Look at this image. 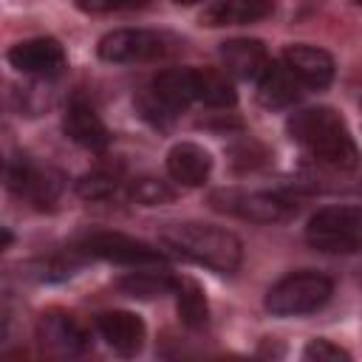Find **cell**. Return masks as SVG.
<instances>
[{"instance_id": "10", "label": "cell", "mask_w": 362, "mask_h": 362, "mask_svg": "<svg viewBox=\"0 0 362 362\" xmlns=\"http://www.w3.org/2000/svg\"><path fill=\"white\" fill-rule=\"evenodd\" d=\"M96 331L119 356H136L147 337L141 317H136L133 311H119V308L102 311L96 317Z\"/></svg>"}, {"instance_id": "28", "label": "cell", "mask_w": 362, "mask_h": 362, "mask_svg": "<svg viewBox=\"0 0 362 362\" xmlns=\"http://www.w3.org/2000/svg\"><path fill=\"white\" fill-rule=\"evenodd\" d=\"M79 11L88 14H107V11H122V8H136L144 6L147 0H74Z\"/></svg>"}, {"instance_id": "29", "label": "cell", "mask_w": 362, "mask_h": 362, "mask_svg": "<svg viewBox=\"0 0 362 362\" xmlns=\"http://www.w3.org/2000/svg\"><path fill=\"white\" fill-rule=\"evenodd\" d=\"M11 240H14V238H11V232L3 226V243H0V249H8V246H11Z\"/></svg>"}, {"instance_id": "3", "label": "cell", "mask_w": 362, "mask_h": 362, "mask_svg": "<svg viewBox=\"0 0 362 362\" xmlns=\"http://www.w3.org/2000/svg\"><path fill=\"white\" fill-rule=\"evenodd\" d=\"M305 238L314 249L328 255L362 252V206L337 204L317 209L308 218Z\"/></svg>"}, {"instance_id": "18", "label": "cell", "mask_w": 362, "mask_h": 362, "mask_svg": "<svg viewBox=\"0 0 362 362\" xmlns=\"http://www.w3.org/2000/svg\"><path fill=\"white\" fill-rule=\"evenodd\" d=\"M150 90L173 113H181L195 102V71L192 68H167L153 79Z\"/></svg>"}, {"instance_id": "30", "label": "cell", "mask_w": 362, "mask_h": 362, "mask_svg": "<svg viewBox=\"0 0 362 362\" xmlns=\"http://www.w3.org/2000/svg\"><path fill=\"white\" fill-rule=\"evenodd\" d=\"M173 3H178V6H195V3H201V0H173Z\"/></svg>"}, {"instance_id": "12", "label": "cell", "mask_w": 362, "mask_h": 362, "mask_svg": "<svg viewBox=\"0 0 362 362\" xmlns=\"http://www.w3.org/2000/svg\"><path fill=\"white\" fill-rule=\"evenodd\" d=\"M62 130L65 136L88 150H105L110 144V133L102 122V116L85 102V99H71L65 113H62Z\"/></svg>"}, {"instance_id": "22", "label": "cell", "mask_w": 362, "mask_h": 362, "mask_svg": "<svg viewBox=\"0 0 362 362\" xmlns=\"http://www.w3.org/2000/svg\"><path fill=\"white\" fill-rule=\"evenodd\" d=\"M116 187H119V173L110 167H96L76 178V195L85 201H105L116 192Z\"/></svg>"}, {"instance_id": "8", "label": "cell", "mask_w": 362, "mask_h": 362, "mask_svg": "<svg viewBox=\"0 0 362 362\" xmlns=\"http://www.w3.org/2000/svg\"><path fill=\"white\" fill-rule=\"evenodd\" d=\"M212 206L229 215H238L252 223H277L286 221L294 212V204H288L283 195L274 192H238V189H218L212 192Z\"/></svg>"}, {"instance_id": "17", "label": "cell", "mask_w": 362, "mask_h": 362, "mask_svg": "<svg viewBox=\"0 0 362 362\" xmlns=\"http://www.w3.org/2000/svg\"><path fill=\"white\" fill-rule=\"evenodd\" d=\"M300 96V79L286 68V62H269V68L263 71V76L257 79V99L263 107H272V110H280V107H288L294 105Z\"/></svg>"}, {"instance_id": "13", "label": "cell", "mask_w": 362, "mask_h": 362, "mask_svg": "<svg viewBox=\"0 0 362 362\" xmlns=\"http://www.w3.org/2000/svg\"><path fill=\"white\" fill-rule=\"evenodd\" d=\"M37 337H40L42 348H48L54 354H79L88 345V331L79 325L76 317H71L65 311L42 314L40 325H37Z\"/></svg>"}, {"instance_id": "26", "label": "cell", "mask_w": 362, "mask_h": 362, "mask_svg": "<svg viewBox=\"0 0 362 362\" xmlns=\"http://www.w3.org/2000/svg\"><path fill=\"white\" fill-rule=\"evenodd\" d=\"M303 356L311 359V362H348L351 354L339 345H334L331 339H311L305 348H303Z\"/></svg>"}, {"instance_id": "31", "label": "cell", "mask_w": 362, "mask_h": 362, "mask_svg": "<svg viewBox=\"0 0 362 362\" xmlns=\"http://www.w3.org/2000/svg\"><path fill=\"white\" fill-rule=\"evenodd\" d=\"M359 280H362V269H359Z\"/></svg>"}, {"instance_id": "5", "label": "cell", "mask_w": 362, "mask_h": 362, "mask_svg": "<svg viewBox=\"0 0 362 362\" xmlns=\"http://www.w3.org/2000/svg\"><path fill=\"white\" fill-rule=\"evenodd\" d=\"M175 48V40L167 31H153V28H116L107 31L99 45L96 54L105 62H147V59H158L167 57Z\"/></svg>"}, {"instance_id": "27", "label": "cell", "mask_w": 362, "mask_h": 362, "mask_svg": "<svg viewBox=\"0 0 362 362\" xmlns=\"http://www.w3.org/2000/svg\"><path fill=\"white\" fill-rule=\"evenodd\" d=\"M229 156H232V164L240 167V170H252V167H257L269 158V153L257 141H240V144L229 147Z\"/></svg>"}, {"instance_id": "19", "label": "cell", "mask_w": 362, "mask_h": 362, "mask_svg": "<svg viewBox=\"0 0 362 362\" xmlns=\"http://www.w3.org/2000/svg\"><path fill=\"white\" fill-rule=\"evenodd\" d=\"M195 71V102L209 107H232L238 102L235 85L218 68H192Z\"/></svg>"}, {"instance_id": "24", "label": "cell", "mask_w": 362, "mask_h": 362, "mask_svg": "<svg viewBox=\"0 0 362 362\" xmlns=\"http://www.w3.org/2000/svg\"><path fill=\"white\" fill-rule=\"evenodd\" d=\"M127 195H130V201H136L141 206H161V204H170L175 198V189L167 181H161V178L141 175V178L130 181Z\"/></svg>"}, {"instance_id": "23", "label": "cell", "mask_w": 362, "mask_h": 362, "mask_svg": "<svg viewBox=\"0 0 362 362\" xmlns=\"http://www.w3.org/2000/svg\"><path fill=\"white\" fill-rule=\"evenodd\" d=\"M79 269V260L74 255H54V257H40L34 263H28V277L40 280V283H57V280H68L74 277Z\"/></svg>"}, {"instance_id": "4", "label": "cell", "mask_w": 362, "mask_h": 362, "mask_svg": "<svg viewBox=\"0 0 362 362\" xmlns=\"http://www.w3.org/2000/svg\"><path fill=\"white\" fill-rule=\"evenodd\" d=\"M334 294V283L320 272H294L277 280L266 294V308L274 317H303L320 311Z\"/></svg>"}, {"instance_id": "25", "label": "cell", "mask_w": 362, "mask_h": 362, "mask_svg": "<svg viewBox=\"0 0 362 362\" xmlns=\"http://www.w3.org/2000/svg\"><path fill=\"white\" fill-rule=\"evenodd\" d=\"M17 107H20V113H25V116H40L45 107H51V90H48L45 79L20 88V90H17Z\"/></svg>"}, {"instance_id": "32", "label": "cell", "mask_w": 362, "mask_h": 362, "mask_svg": "<svg viewBox=\"0 0 362 362\" xmlns=\"http://www.w3.org/2000/svg\"><path fill=\"white\" fill-rule=\"evenodd\" d=\"M356 3H359V6H362V0H356Z\"/></svg>"}, {"instance_id": "9", "label": "cell", "mask_w": 362, "mask_h": 362, "mask_svg": "<svg viewBox=\"0 0 362 362\" xmlns=\"http://www.w3.org/2000/svg\"><path fill=\"white\" fill-rule=\"evenodd\" d=\"M6 59H8V65L14 71L28 74V76H37V79H54L68 65L65 48L54 37H31V40H23V42H17V45L8 48Z\"/></svg>"}, {"instance_id": "14", "label": "cell", "mask_w": 362, "mask_h": 362, "mask_svg": "<svg viewBox=\"0 0 362 362\" xmlns=\"http://www.w3.org/2000/svg\"><path fill=\"white\" fill-rule=\"evenodd\" d=\"M221 59H223V68L238 76V79H252L257 82L263 76V71L269 68V51L260 40H249V37H235V40H226L221 45Z\"/></svg>"}, {"instance_id": "1", "label": "cell", "mask_w": 362, "mask_h": 362, "mask_svg": "<svg viewBox=\"0 0 362 362\" xmlns=\"http://www.w3.org/2000/svg\"><path fill=\"white\" fill-rule=\"evenodd\" d=\"M286 130L317 161L337 167V170H356L359 167V147H356L345 119L334 107L320 105V107L297 110L286 122Z\"/></svg>"}, {"instance_id": "11", "label": "cell", "mask_w": 362, "mask_h": 362, "mask_svg": "<svg viewBox=\"0 0 362 362\" xmlns=\"http://www.w3.org/2000/svg\"><path fill=\"white\" fill-rule=\"evenodd\" d=\"M283 62L305 88L320 90V88H328L334 79V57L317 45H305V42L288 45L283 51Z\"/></svg>"}, {"instance_id": "15", "label": "cell", "mask_w": 362, "mask_h": 362, "mask_svg": "<svg viewBox=\"0 0 362 362\" xmlns=\"http://www.w3.org/2000/svg\"><path fill=\"white\" fill-rule=\"evenodd\" d=\"M167 173L181 187H201L212 173V156L195 141H178L167 153Z\"/></svg>"}, {"instance_id": "16", "label": "cell", "mask_w": 362, "mask_h": 362, "mask_svg": "<svg viewBox=\"0 0 362 362\" xmlns=\"http://www.w3.org/2000/svg\"><path fill=\"white\" fill-rule=\"evenodd\" d=\"M269 11H272V3L269 0H215L212 6L204 8V14L198 17V23L206 25V28L243 25V23L263 20Z\"/></svg>"}, {"instance_id": "2", "label": "cell", "mask_w": 362, "mask_h": 362, "mask_svg": "<svg viewBox=\"0 0 362 362\" xmlns=\"http://www.w3.org/2000/svg\"><path fill=\"white\" fill-rule=\"evenodd\" d=\"M161 240L181 257L206 266L218 274H232L243 263V246L238 235L212 223H173L161 232Z\"/></svg>"}, {"instance_id": "20", "label": "cell", "mask_w": 362, "mask_h": 362, "mask_svg": "<svg viewBox=\"0 0 362 362\" xmlns=\"http://www.w3.org/2000/svg\"><path fill=\"white\" fill-rule=\"evenodd\" d=\"M175 308H178V317L187 328H204L209 322V303L204 297V288L192 277H178Z\"/></svg>"}, {"instance_id": "21", "label": "cell", "mask_w": 362, "mask_h": 362, "mask_svg": "<svg viewBox=\"0 0 362 362\" xmlns=\"http://www.w3.org/2000/svg\"><path fill=\"white\" fill-rule=\"evenodd\" d=\"M175 286H178V277H173L167 272H133L119 280V291L127 297H136V300L175 294Z\"/></svg>"}, {"instance_id": "7", "label": "cell", "mask_w": 362, "mask_h": 362, "mask_svg": "<svg viewBox=\"0 0 362 362\" xmlns=\"http://www.w3.org/2000/svg\"><path fill=\"white\" fill-rule=\"evenodd\" d=\"M79 252L119 266H161L167 260L164 252L122 232H90L79 240Z\"/></svg>"}, {"instance_id": "6", "label": "cell", "mask_w": 362, "mask_h": 362, "mask_svg": "<svg viewBox=\"0 0 362 362\" xmlns=\"http://www.w3.org/2000/svg\"><path fill=\"white\" fill-rule=\"evenodd\" d=\"M62 173L54 167L34 164L28 156H14L6 164V184L14 195L31 201L34 206H51L62 192Z\"/></svg>"}]
</instances>
